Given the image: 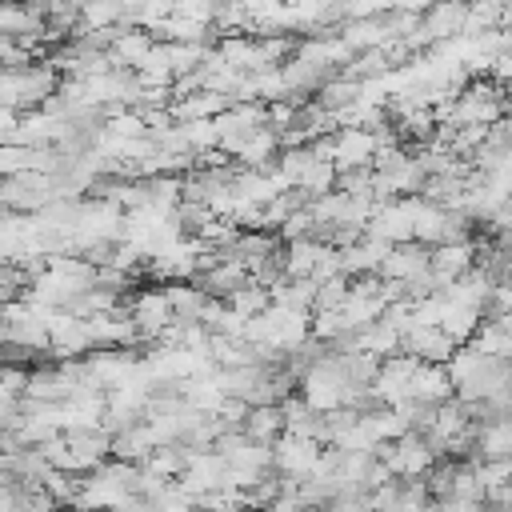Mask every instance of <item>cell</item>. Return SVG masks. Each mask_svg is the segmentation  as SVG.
Instances as JSON below:
<instances>
[{
	"label": "cell",
	"instance_id": "obj_1",
	"mask_svg": "<svg viewBox=\"0 0 512 512\" xmlns=\"http://www.w3.org/2000/svg\"><path fill=\"white\" fill-rule=\"evenodd\" d=\"M428 260H432V248H424V244H416V240H408V244H396L392 252H388V260L380 264V280H392V284H412L416 276H424L428 272Z\"/></svg>",
	"mask_w": 512,
	"mask_h": 512
},
{
	"label": "cell",
	"instance_id": "obj_4",
	"mask_svg": "<svg viewBox=\"0 0 512 512\" xmlns=\"http://www.w3.org/2000/svg\"><path fill=\"white\" fill-rule=\"evenodd\" d=\"M236 316H244V320H252V316H260V312H268L272 308V296H268V288H260V284H244L236 296H228L224 300Z\"/></svg>",
	"mask_w": 512,
	"mask_h": 512
},
{
	"label": "cell",
	"instance_id": "obj_3",
	"mask_svg": "<svg viewBox=\"0 0 512 512\" xmlns=\"http://www.w3.org/2000/svg\"><path fill=\"white\" fill-rule=\"evenodd\" d=\"M156 48V40H152V32H144V28H120V36H116V44L108 48V56H112V64L116 68H140V60L148 56Z\"/></svg>",
	"mask_w": 512,
	"mask_h": 512
},
{
	"label": "cell",
	"instance_id": "obj_2",
	"mask_svg": "<svg viewBox=\"0 0 512 512\" xmlns=\"http://www.w3.org/2000/svg\"><path fill=\"white\" fill-rule=\"evenodd\" d=\"M240 432H244L248 440H256V444H264V448H276V440L284 436V408H280V404H260V408H252Z\"/></svg>",
	"mask_w": 512,
	"mask_h": 512
}]
</instances>
